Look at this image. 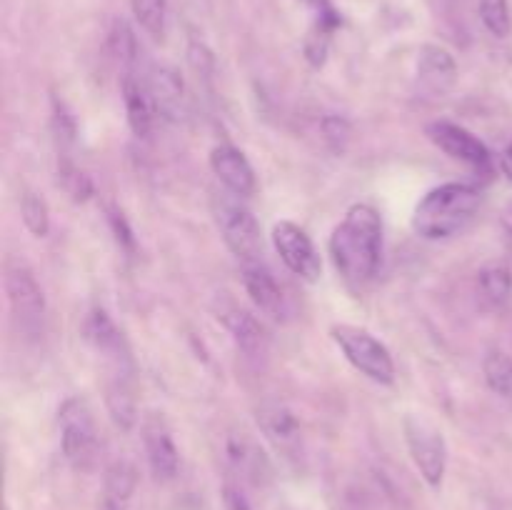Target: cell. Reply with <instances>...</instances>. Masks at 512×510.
Masks as SVG:
<instances>
[{
	"label": "cell",
	"mask_w": 512,
	"mask_h": 510,
	"mask_svg": "<svg viewBox=\"0 0 512 510\" xmlns=\"http://www.w3.org/2000/svg\"><path fill=\"white\" fill-rule=\"evenodd\" d=\"M300 3H305L308 8L315 10V18H318L315 20V25H318V28L333 33V30L340 25V15H338V10L333 8V3H330V0H300Z\"/></svg>",
	"instance_id": "cell-33"
},
{
	"label": "cell",
	"mask_w": 512,
	"mask_h": 510,
	"mask_svg": "<svg viewBox=\"0 0 512 510\" xmlns=\"http://www.w3.org/2000/svg\"><path fill=\"white\" fill-rule=\"evenodd\" d=\"M110 53L115 55L125 70H135L138 63V40L130 25L125 20H115L113 30H110Z\"/></svg>",
	"instance_id": "cell-26"
},
{
	"label": "cell",
	"mask_w": 512,
	"mask_h": 510,
	"mask_svg": "<svg viewBox=\"0 0 512 510\" xmlns=\"http://www.w3.org/2000/svg\"><path fill=\"white\" fill-rule=\"evenodd\" d=\"M145 80H148L150 95H153L160 118L173 120V123L183 120L185 110H188V98H185V83L178 70L170 68V65H153Z\"/></svg>",
	"instance_id": "cell-15"
},
{
	"label": "cell",
	"mask_w": 512,
	"mask_h": 510,
	"mask_svg": "<svg viewBox=\"0 0 512 510\" xmlns=\"http://www.w3.org/2000/svg\"><path fill=\"white\" fill-rule=\"evenodd\" d=\"M5 295H8L10 313L15 325L25 338H40L45 328V293L35 280L33 270L23 263H10L5 268Z\"/></svg>",
	"instance_id": "cell-6"
},
{
	"label": "cell",
	"mask_w": 512,
	"mask_h": 510,
	"mask_svg": "<svg viewBox=\"0 0 512 510\" xmlns=\"http://www.w3.org/2000/svg\"><path fill=\"white\" fill-rule=\"evenodd\" d=\"M255 420H258L260 430L273 440L275 445H293L298 440L300 425L295 415L290 413L288 405L278 403V400H268L255 410Z\"/></svg>",
	"instance_id": "cell-19"
},
{
	"label": "cell",
	"mask_w": 512,
	"mask_h": 510,
	"mask_svg": "<svg viewBox=\"0 0 512 510\" xmlns=\"http://www.w3.org/2000/svg\"><path fill=\"white\" fill-rule=\"evenodd\" d=\"M210 168H213L215 178L225 185V190L238 198H250L258 188V180H255V170L250 165V160L245 158L243 150H238L235 145H218L210 153Z\"/></svg>",
	"instance_id": "cell-14"
},
{
	"label": "cell",
	"mask_w": 512,
	"mask_h": 510,
	"mask_svg": "<svg viewBox=\"0 0 512 510\" xmlns=\"http://www.w3.org/2000/svg\"><path fill=\"white\" fill-rule=\"evenodd\" d=\"M213 218L225 245L240 263L260 260V255H263V235H260L258 220L250 213L248 205L243 203V198L233 193H215Z\"/></svg>",
	"instance_id": "cell-3"
},
{
	"label": "cell",
	"mask_w": 512,
	"mask_h": 510,
	"mask_svg": "<svg viewBox=\"0 0 512 510\" xmlns=\"http://www.w3.org/2000/svg\"><path fill=\"white\" fill-rule=\"evenodd\" d=\"M108 220H110V228H113V233H115V240L120 243V248H125L130 255H133L135 253V235H133V230H130L128 220H125L123 213L115 208L108 210Z\"/></svg>",
	"instance_id": "cell-34"
},
{
	"label": "cell",
	"mask_w": 512,
	"mask_h": 510,
	"mask_svg": "<svg viewBox=\"0 0 512 510\" xmlns=\"http://www.w3.org/2000/svg\"><path fill=\"white\" fill-rule=\"evenodd\" d=\"M330 258L348 283L363 285L378 275L383 263V220L368 203H358L345 213L330 235Z\"/></svg>",
	"instance_id": "cell-1"
},
{
	"label": "cell",
	"mask_w": 512,
	"mask_h": 510,
	"mask_svg": "<svg viewBox=\"0 0 512 510\" xmlns=\"http://www.w3.org/2000/svg\"><path fill=\"white\" fill-rule=\"evenodd\" d=\"M138 485V470L130 460H115L105 473L103 510H125Z\"/></svg>",
	"instance_id": "cell-20"
},
{
	"label": "cell",
	"mask_w": 512,
	"mask_h": 510,
	"mask_svg": "<svg viewBox=\"0 0 512 510\" xmlns=\"http://www.w3.org/2000/svg\"><path fill=\"white\" fill-rule=\"evenodd\" d=\"M228 460L235 470H238L243 478L253 480V483H265L270 478V463L265 458L263 450L253 443L250 438H245L243 433L233 435L228 440Z\"/></svg>",
	"instance_id": "cell-18"
},
{
	"label": "cell",
	"mask_w": 512,
	"mask_h": 510,
	"mask_svg": "<svg viewBox=\"0 0 512 510\" xmlns=\"http://www.w3.org/2000/svg\"><path fill=\"white\" fill-rule=\"evenodd\" d=\"M500 170H503L505 178L512 183V143L500 153Z\"/></svg>",
	"instance_id": "cell-36"
},
{
	"label": "cell",
	"mask_w": 512,
	"mask_h": 510,
	"mask_svg": "<svg viewBox=\"0 0 512 510\" xmlns=\"http://www.w3.org/2000/svg\"><path fill=\"white\" fill-rule=\"evenodd\" d=\"M320 128H323V135H325V140H328L330 148H333L335 153H345V148H348V140H350L348 120L340 118V115H328V118L320 123Z\"/></svg>",
	"instance_id": "cell-30"
},
{
	"label": "cell",
	"mask_w": 512,
	"mask_h": 510,
	"mask_svg": "<svg viewBox=\"0 0 512 510\" xmlns=\"http://www.w3.org/2000/svg\"><path fill=\"white\" fill-rule=\"evenodd\" d=\"M218 320H223V325L228 328V333L233 335L235 345L243 350L248 358H260L268 350V333L260 325V320L253 313H248L245 308L235 305L233 300H225L218 308Z\"/></svg>",
	"instance_id": "cell-16"
},
{
	"label": "cell",
	"mask_w": 512,
	"mask_h": 510,
	"mask_svg": "<svg viewBox=\"0 0 512 510\" xmlns=\"http://www.w3.org/2000/svg\"><path fill=\"white\" fill-rule=\"evenodd\" d=\"M428 138L453 160H460V163L470 165L480 173L493 170V155H490L488 145L460 125L448 123V120H435L428 125Z\"/></svg>",
	"instance_id": "cell-10"
},
{
	"label": "cell",
	"mask_w": 512,
	"mask_h": 510,
	"mask_svg": "<svg viewBox=\"0 0 512 510\" xmlns=\"http://www.w3.org/2000/svg\"><path fill=\"white\" fill-rule=\"evenodd\" d=\"M133 15L150 38H163L165 20H168V3L165 0H133Z\"/></svg>",
	"instance_id": "cell-24"
},
{
	"label": "cell",
	"mask_w": 512,
	"mask_h": 510,
	"mask_svg": "<svg viewBox=\"0 0 512 510\" xmlns=\"http://www.w3.org/2000/svg\"><path fill=\"white\" fill-rule=\"evenodd\" d=\"M328 40L330 33L328 30L318 28V25H315L313 33L308 35V40H305V58H308L310 65H315V68H320V65L325 63V58H328Z\"/></svg>",
	"instance_id": "cell-32"
},
{
	"label": "cell",
	"mask_w": 512,
	"mask_h": 510,
	"mask_svg": "<svg viewBox=\"0 0 512 510\" xmlns=\"http://www.w3.org/2000/svg\"><path fill=\"white\" fill-rule=\"evenodd\" d=\"M20 213H23V223L35 238H45L50 230V210L43 195L25 190L23 200H20Z\"/></svg>",
	"instance_id": "cell-25"
},
{
	"label": "cell",
	"mask_w": 512,
	"mask_h": 510,
	"mask_svg": "<svg viewBox=\"0 0 512 510\" xmlns=\"http://www.w3.org/2000/svg\"><path fill=\"white\" fill-rule=\"evenodd\" d=\"M225 500H228L230 510H248V503H245V498L238 493V490L233 488L225 490Z\"/></svg>",
	"instance_id": "cell-35"
},
{
	"label": "cell",
	"mask_w": 512,
	"mask_h": 510,
	"mask_svg": "<svg viewBox=\"0 0 512 510\" xmlns=\"http://www.w3.org/2000/svg\"><path fill=\"white\" fill-rule=\"evenodd\" d=\"M483 195L475 185L445 183L423 195L413 213V230L425 240H445L458 235L478 213Z\"/></svg>",
	"instance_id": "cell-2"
},
{
	"label": "cell",
	"mask_w": 512,
	"mask_h": 510,
	"mask_svg": "<svg viewBox=\"0 0 512 510\" xmlns=\"http://www.w3.org/2000/svg\"><path fill=\"white\" fill-rule=\"evenodd\" d=\"M53 133L58 138L60 155H68V148L75 143L78 128H75V118L70 115L68 105L58 98H53Z\"/></svg>",
	"instance_id": "cell-29"
},
{
	"label": "cell",
	"mask_w": 512,
	"mask_h": 510,
	"mask_svg": "<svg viewBox=\"0 0 512 510\" xmlns=\"http://www.w3.org/2000/svg\"><path fill=\"white\" fill-rule=\"evenodd\" d=\"M105 405H108L110 418L120 430H130L138 423V405H135L130 375L110 373L108 385H105Z\"/></svg>",
	"instance_id": "cell-21"
},
{
	"label": "cell",
	"mask_w": 512,
	"mask_h": 510,
	"mask_svg": "<svg viewBox=\"0 0 512 510\" xmlns=\"http://www.w3.org/2000/svg\"><path fill=\"white\" fill-rule=\"evenodd\" d=\"M458 85V63L450 50L440 45H423L418 53V68H415V88L420 98L443 100Z\"/></svg>",
	"instance_id": "cell-9"
},
{
	"label": "cell",
	"mask_w": 512,
	"mask_h": 510,
	"mask_svg": "<svg viewBox=\"0 0 512 510\" xmlns=\"http://www.w3.org/2000/svg\"><path fill=\"white\" fill-rule=\"evenodd\" d=\"M478 288L485 303L503 308L512 295V270L503 260H490L478 270Z\"/></svg>",
	"instance_id": "cell-22"
},
{
	"label": "cell",
	"mask_w": 512,
	"mask_h": 510,
	"mask_svg": "<svg viewBox=\"0 0 512 510\" xmlns=\"http://www.w3.org/2000/svg\"><path fill=\"white\" fill-rule=\"evenodd\" d=\"M330 335H333L335 345H338L340 353L345 355V360H348L358 373H363L365 378H370L373 383H393V355H390V350L385 348L375 335H370L368 330L363 328H355V325H333V328H330Z\"/></svg>",
	"instance_id": "cell-4"
},
{
	"label": "cell",
	"mask_w": 512,
	"mask_h": 510,
	"mask_svg": "<svg viewBox=\"0 0 512 510\" xmlns=\"http://www.w3.org/2000/svg\"><path fill=\"white\" fill-rule=\"evenodd\" d=\"M188 60H190V68L198 73V78L210 80L215 73V55L210 53L208 45L203 40H190V48H188Z\"/></svg>",
	"instance_id": "cell-31"
},
{
	"label": "cell",
	"mask_w": 512,
	"mask_h": 510,
	"mask_svg": "<svg viewBox=\"0 0 512 510\" xmlns=\"http://www.w3.org/2000/svg\"><path fill=\"white\" fill-rule=\"evenodd\" d=\"M60 448L73 468L85 470L98 453V430L90 405L83 398H68L58 410Z\"/></svg>",
	"instance_id": "cell-7"
},
{
	"label": "cell",
	"mask_w": 512,
	"mask_h": 510,
	"mask_svg": "<svg viewBox=\"0 0 512 510\" xmlns=\"http://www.w3.org/2000/svg\"><path fill=\"white\" fill-rule=\"evenodd\" d=\"M143 443H145V455H148V465L153 478L160 480V483L173 480L180 470V455L163 415L150 413L148 418H145Z\"/></svg>",
	"instance_id": "cell-13"
},
{
	"label": "cell",
	"mask_w": 512,
	"mask_h": 510,
	"mask_svg": "<svg viewBox=\"0 0 512 510\" xmlns=\"http://www.w3.org/2000/svg\"><path fill=\"white\" fill-rule=\"evenodd\" d=\"M405 443L415 468L430 488H440L448 470V445L438 425L420 413H408L403 420Z\"/></svg>",
	"instance_id": "cell-5"
},
{
	"label": "cell",
	"mask_w": 512,
	"mask_h": 510,
	"mask_svg": "<svg viewBox=\"0 0 512 510\" xmlns=\"http://www.w3.org/2000/svg\"><path fill=\"white\" fill-rule=\"evenodd\" d=\"M480 20L495 38H508L512 30L508 0H480Z\"/></svg>",
	"instance_id": "cell-27"
},
{
	"label": "cell",
	"mask_w": 512,
	"mask_h": 510,
	"mask_svg": "<svg viewBox=\"0 0 512 510\" xmlns=\"http://www.w3.org/2000/svg\"><path fill=\"white\" fill-rule=\"evenodd\" d=\"M240 275H243L245 293L250 295L255 308L268 315V318L285 323L290 315V305L285 300V293L280 290V285L275 283L270 268L263 263V258L240 263Z\"/></svg>",
	"instance_id": "cell-12"
},
{
	"label": "cell",
	"mask_w": 512,
	"mask_h": 510,
	"mask_svg": "<svg viewBox=\"0 0 512 510\" xmlns=\"http://www.w3.org/2000/svg\"><path fill=\"white\" fill-rule=\"evenodd\" d=\"M273 245L278 250L280 260L288 265L290 273H295L298 278L315 283L323 273V263H320V255L315 250L313 240L305 233L300 225L290 223V220H280L273 228Z\"/></svg>",
	"instance_id": "cell-8"
},
{
	"label": "cell",
	"mask_w": 512,
	"mask_h": 510,
	"mask_svg": "<svg viewBox=\"0 0 512 510\" xmlns=\"http://www.w3.org/2000/svg\"><path fill=\"white\" fill-rule=\"evenodd\" d=\"M485 383L493 390L495 395H500L503 400L512 403V358L510 355L500 353V350H493L488 353L483 363Z\"/></svg>",
	"instance_id": "cell-23"
},
{
	"label": "cell",
	"mask_w": 512,
	"mask_h": 510,
	"mask_svg": "<svg viewBox=\"0 0 512 510\" xmlns=\"http://www.w3.org/2000/svg\"><path fill=\"white\" fill-rule=\"evenodd\" d=\"M58 178H60V185L68 190V195H73V200H85L90 198V193H93V183H90V178L83 173V170L75 168L70 155H60Z\"/></svg>",
	"instance_id": "cell-28"
},
{
	"label": "cell",
	"mask_w": 512,
	"mask_h": 510,
	"mask_svg": "<svg viewBox=\"0 0 512 510\" xmlns=\"http://www.w3.org/2000/svg\"><path fill=\"white\" fill-rule=\"evenodd\" d=\"M85 340L113 365V375H133V360H130L128 343L118 325L110 320L103 308H93L85 318Z\"/></svg>",
	"instance_id": "cell-11"
},
{
	"label": "cell",
	"mask_w": 512,
	"mask_h": 510,
	"mask_svg": "<svg viewBox=\"0 0 512 510\" xmlns=\"http://www.w3.org/2000/svg\"><path fill=\"white\" fill-rule=\"evenodd\" d=\"M123 103L125 113H128L130 130L138 138H148L155 118H158V110H155L148 80L138 75V70H125L123 73Z\"/></svg>",
	"instance_id": "cell-17"
}]
</instances>
